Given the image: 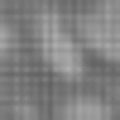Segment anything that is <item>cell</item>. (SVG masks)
Returning <instances> with one entry per match:
<instances>
[{
	"mask_svg": "<svg viewBox=\"0 0 120 120\" xmlns=\"http://www.w3.org/2000/svg\"><path fill=\"white\" fill-rule=\"evenodd\" d=\"M63 120H106V115L96 111V106H67V111H63Z\"/></svg>",
	"mask_w": 120,
	"mask_h": 120,
	"instance_id": "obj_1",
	"label": "cell"
}]
</instances>
